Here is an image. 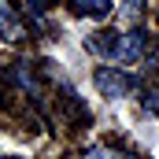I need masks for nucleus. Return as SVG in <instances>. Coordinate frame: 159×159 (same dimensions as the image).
<instances>
[{
	"instance_id": "obj_8",
	"label": "nucleus",
	"mask_w": 159,
	"mask_h": 159,
	"mask_svg": "<svg viewBox=\"0 0 159 159\" xmlns=\"http://www.w3.org/2000/svg\"><path fill=\"white\" fill-rule=\"evenodd\" d=\"M85 159H104V148H89V152H85Z\"/></svg>"
},
{
	"instance_id": "obj_3",
	"label": "nucleus",
	"mask_w": 159,
	"mask_h": 159,
	"mask_svg": "<svg viewBox=\"0 0 159 159\" xmlns=\"http://www.w3.org/2000/svg\"><path fill=\"white\" fill-rule=\"evenodd\" d=\"M0 34H4L7 41H15V44L26 37V34H22V22H19V15H15V4H11V0H0Z\"/></svg>"
},
{
	"instance_id": "obj_6",
	"label": "nucleus",
	"mask_w": 159,
	"mask_h": 159,
	"mask_svg": "<svg viewBox=\"0 0 159 159\" xmlns=\"http://www.w3.org/2000/svg\"><path fill=\"white\" fill-rule=\"evenodd\" d=\"M144 111H152V115H159V85H152V89L144 93Z\"/></svg>"
},
{
	"instance_id": "obj_1",
	"label": "nucleus",
	"mask_w": 159,
	"mask_h": 159,
	"mask_svg": "<svg viewBox=\"0 0 159 159\" xmlns=\"http://www.w3.org/2000/svg\"><path fill=\"white\" fill-rule=\"evenodd\" d=\"M96 89L107 96V100H126L129 93H137L141 89V74H133V70H115V67H100L96 74Z\"/></svg>"
},
{
	"instance_id": "obj_2",
	"label": "nucleus",
	"mask_w": 159,
	"mask_h": 159,
	"mask_svg": "<svg viewBox=\"0 0 159 159\" xmlns=\"http://www.w3.org/2000/svg\"><path fill=\"white\" fill-rule=\"evenodd\" d=\"M152 44H156V41H152V34H148L144 26H133V30L119 34V44H115V52H111V63H137V59L148 56Z\"/></svg>"
},
{
	"instance_id": "obj_9",
	"label": "nucleus",
	"mask_w": 159,
	"mask_h": 159,
	"mask_svg": "<svg viewBox=\"0 0 159 159\" xmlns=\"http://www.w3.org/2000/svg\"><path fill=\"white\" fill-rule=\"evenodd\" d=\"M4 159H19V156H4Z\"/></svg>"
},
{
	"instance_id": "obj_4",
	"label": "nucleus",
	"mask_w": 159,
	"mask_h": 159,
	"mask_svg": "<svg viewBox=\"0 0 159 159\" xmlns=\"http://www.w3.org/2000/svg\"><path fill=\"white\" fill-rule=\"evenodd\" d=\"M74 15H93V19H107L111 15V0H70Z\"/></svg>"
},
{
	"instance_id": "obj_5",
	"label": "nucleus",
	"mask_w": 159,
	"mask_h": 159,
	"mask_svg": "<svg viewBox=\"0 0 159 159\" xmlns=\"http://www.w3.org/2000/svg\"><path fill=\"white\" fill-rule=\"evenodd\" d=\"M56 0H26V7H30V19L34 22H41L44 15H48V7H52Z\"/></svg>"
},
{
	"instance_id": "obj_7",
	"label": "nucleus",
	"mask_w": 159,
	"mask_h": 159,
	"mask_svg": "<svg viewBox=\"0 0 159 159\" xmlns=\"http://www.w3.org/2000/svg\"><path fill=\"white\" fill-rule=\"evenodd\" d=\"M144 4H148V0H126V11H129V15H137Z\"/></svg>"
}]
</instances>
